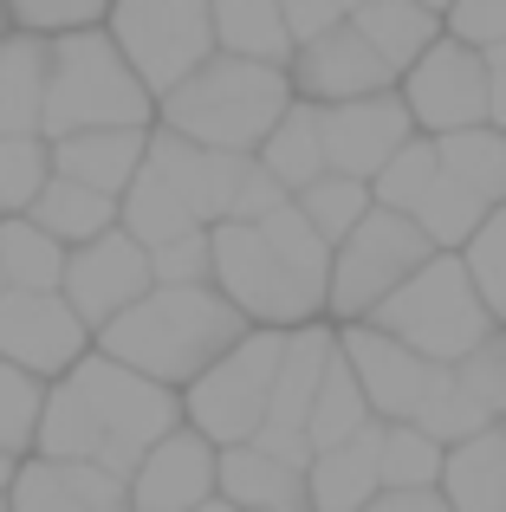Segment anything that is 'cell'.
Listing matches in <instances>:
<instances>
[{"label":"cell","instance_id":"6da1fadb","mask_svg":"<svg viewBox=\"0 0 506 512\" xmlns=\"http://www.w3.org/2000/svg\"><path fill=\"white\" fill-rule=\"evenodd\" d=\"M253 331V318L221 286H156L117 325L98 331V350L169 389H189Z\"/></svg>","mask_w":506,"mask_h":512},{"label":"cell","instance_id":"7a4b0ae2","mask_svg":"<svg viewBox=\"0 0 506 512\" xmlns=\"http://www.w3.org/2000/svg\"><path fill=\"white\" fill-rule=\"evenodd\" d=\"M292 104H299L292 72L234 59V52H215L189 85L163 98V117H156V124H169L189 143H208V150L260 156V143L279 130V117H286Z\"/></svg>","mask_w":506,"mask_h":512},{"label":"cell","instance_id":"3957f363","mask_svg":"<svg viewBox=\"0 0 506 512\" xmlns=\"http://www.w3.org/2000/svg\"><path fill=\"white\" fill-rule=\"evenodd\" d=\"M163 104L117 52L104 26L52 39V91H46V143L85 137V130H156Z\"/></svg>","mask_w":506,"mask_h":512},{"label":"cell","instance_id":"277c9868","mask_svg":"<svg viewBox=\"0 0 506 512\" xmlns=\"http://www.w3.org/2000/svg\"><path fill=\"white\" fill-rule=\"evenodd\" d=\"M364 325L403 338L409 350H422L429 363H461L468 350H481L487 338H494L500 318H494V305L481 299L468 260H461V253H435V260L422 266L396 299H383Z\"/></svg>","mask_w":506,"mask_h":512},{"label":"cell","instance_id":"5b68a950","mask_svg":"<svg viewBox=\"0 0 506 512\" xmlns=\"http://www.w3.org/2000/svg\"><path fill=\"white\" fill-rule=\"evenodd\" d=\"M72 383H78L85 409L98 415V428H104V454H98V467H111V474H124V480H137L143 454H150L156 441H169L176 428H189L182 389L156 383V376L130 370V363L104 357V350H91V357L78 363Z\"/></svg>","mask_w":506,"mask_h":512},{"label":"cell","instance_id":"8992f818","mask_svg":"<svg viewBox=\"0 0 506 512\" xmlns=\"http://www.w3.org/2000/svg\"><path fill=\"white\" fill-rule=\"evenodd\" d=\"M104 33L137 65V78L156 91V104H163L169 91H182L221 52L215 0H117Z\"/></svg>","mask_w":506,"mask_h":512},{"label":"cell","instance_id":"52a82bcc","mask_svg":"<svg viewBox=\"0 0 506 512\" xmlns=\"http://www.w3.org/2000/svg\"><path fill=\"white\" fill-rule=\"evenodd\" d=\"M215 286L266 331H299L331 312V286H318L292 260H279L273 240L247 221L215 227Z\"/></svg>","mask_w":506,"mask_h":512},{"label":"cell","instance_id":"ba28073f","mask_svg":"<svg viewBox=\"0 0 506 512\" xmlns=\"http://www.w3.org/2000/svg\"><path fill=\"white\" fill-rule=\"evenodd\" d=\"M429 260H435V240L416 227V214L370 208L364 227L331 253V318L364 325V318L377 312L383 299H396Z\"/></svg>","mask_w":506,"mask_h":512},{"label":"cell","instance_id":"9c48e42d","mask_svg":"<svg viewBox=\"0 0 506 512\" xmlns=\"http://www.w3.org/2000/svg\"><path fill=\"white\" fill-rule=\"evenodd\" d=\"M279 357H286V331L253 325L202 383L182 389L189 428L208 435L215 448H247V441H260L266 409H273V383H279Z\"/></svg>","mask_w":506,"mask_h":512},{"label":"cell","instance_id":"30bf717a","mask_svg":"<svg viewBox=\"0 0 506 512\" xmlns=\"http://www.w3.org/2000/svg\"><path fill=\"white\" fill-rule=\"evenodd\" d=\"M403 104L416 117L422 137H455V130H481L494 124V72H487V52L468 39L442 33L416 65L403 72Z\"/></svg>","mask_w":506,"mask_h":512},{"label":"cell","instance_id":"8fae6325","mask_svg":"<svg viewBox=\"0 0 506 512\" xmlns=\"http://www.w3.org/2000/svg\"><path fill=\"white\" fill-rule=\"evenodd\" d=\"M91 350H98V338H91V325L72 312L65 292H7V299H0V357L7 363L59 383Z\"/></svg>","mask_w":506,"mask_h":512},{"label":"cell","instance_id":"7c38bea8","mask_svg":"<svg viewBox=\"0 0 506 512\" xmlns=\"http://www.w3.org/2000/svg\"><path fill=\"white\" fill-rule=\"evenodd\" d=\"M150 292H156L150 247L130 240L124 227H111V234L91 240V247H72V266H65V299H72V312L91 325V338H98L104 325H117V318H124L137 299H150Z\"/></svg>","mask_w":506,"mask_h":512},{"label":"cell","instance_id":"4fadbf2b","mask_svg":"<svg viewBox=\"0 0 506 512\" xmlns=\"http://www.w3.org/2000/svg\"><path fill=\"white\" fill-rule=\"evenodd\" d=\"M286 72H292L299 104H318V111H325V104L377 98V91H396V85H403V72H396V65L383 59V52L370 46L351 20L331 26V33L312 39V46H299V59H292Z\"/></svg>","mask_w":506,"mask_h":512},{"label":"cell","instance_id":"5bb4252c","mask_svg":"<svg viewBox=\"0 0 506 512\" xmlns=\"http://www.w3.org/2000/svg\"><path fill=\"white\" fill-rule=\"evenodd\" d=\"M318 124H325L331 175H357V182H377L390 169V156L422 137L403 91H377V98H357V104H325Z\"/></svg>","mask_w":506,"mask_h":512},{"label":"cell","instance_id":"9a60e30c","mask_svg":"<svg viewBox=\"0 0 506 512\" xmlns=\"http://www.w3.org/2000/svg\"><path fill=\"white\" fill-rule=\"evenodd\" d=\"M143 169H150L156 182L176 188L202 227H221V221H234V201H241V188H247L253 156L208 150V143H189V137H176L169 124H156L150 130V163H143Z\"/></svg>","mask_w":506,"mask_h":512},{"label":"cell","instance_id":"2e32d148","mask_svg":"<svg viewBox=\"0 0 506 512\" xmlns=\"http://www.w3.org/2000/svg\"><path fill=\"white\" fill-rule=\"evenodd\" d=\"M338 350L357 370V383H364L377 422H416L422 396H429L435 376L448 370V363H429L422 350H409L403 338H390V331H377V325H344Z\"/></svg>","mask_w":506,"mask_h":512},{"label":"cell","instance_id":"e0dca14e","mask_svg":"<svg viewBox=\"0 0 506 512\" xmlns=\"http://www.w3.org/2000/svg\"><path fill=\"white\" fill-rule=\"evenodd\" d=\"M208 500H221V448L195 428H176L169 441H156L130 480L137 512H202Z\"/></svg>","mask_w":506,"mask_h":512},{"label":"cell","instance_id":"ac0fdd59","mask_svg":"<svg viewBox=\"0 0 506 512\" xmlns=\"http://www.w3.org/2000/svg\"><path fill=\"white\" fill-rule=\"evenodd\" d=\"M13 512H137L130 506V480L98 461H39L26 454L7 493Z\"/></svg>","mask_w":506,"mask_h":512},{"label":"cell","instance_id":"d6986e66","mask_svg":"<svg viewBox=\"0 0 506 512\" xmlns=\"http://www.w3.org/2000/svg\"><path fill=\"white\" fill-rule=\"evenodd\" d=\"M221 500L234 512H312V487L305 467L247 441V448H221Z\"/></svg>","mask_w":506,"mask_h":512},{"label":"cell","instance_id":"ffe728a7","mask_svg":"<svg viewBox=\"0 0 506 512\" xmlns=\"http://www.w3.org/2000/svg\"><path fill=\"white\" fill-rule=\"evenodd\" d=\"M150 163V130H85V137L52 143V169L65 182H85L98 195H130V182Z\"/></svg>","mask_w":506,"mask_h":512},{"label":"cell","instance_id":"44dd1931","mask_svg":"<svg viewBox=\"0 0 506 512\" xmlns=\"http://www.w3.org/2000/svg\"><path fill=\"white\" fill-rule=\"evenodd\" d=\"M52 91V39L13 26L0 39V137H39Z\"/></svg>","mask_w":506,"mask_h":512},{"label":"cell","instance_id":"7402d4cb","mask_svg":"<svg viewBox=\"0 0 506 512\" xmlns=\"http://www.w3.org/2000/svg\"><path fill=\"white\" fill-rule=\"evenodd\" d=\"M305 487H312V512H364L383 493V422H370L344 448H325L305 467Z\"/></svg>","mask_w":506,"mask_h":512},{"label":"cell","instance_id":"603a6c76","mask_svg":"<svg viewBox=\"0 0 506 512\" xmlns=\"http://www.w3.org/2000/svg\"><path fill=\"white\" fill-rule=\"evenodd\" d=\"M331 357H338V331L331 325L286 331V357H279V383H273L266 428H305L312 422V402H318V389H325ZM305 435H312V428H305Z\"/></svg>","mask_w":506,"mask_h":512},{"label":"cell","instance_id":"cb8c5ba5","mask_svg":"<svg viewBox=\"0 0 506 512\" xmlns=\"http://www.w3.org/2000/svg\"><path fill=\"white\" fill-rule=\"evenodd\" d=\"M442 500L455 512H506V422L461 441V448H448Z\"/></svg>","mask_w":506,"mask_h":512},{"label":"cell","instance_id":"d4e9b609","mask_svg":"<svg viewBox=\"0 0 506 512\" xmlns=\"http://www.w3.org/2000/svg\"><path fill=\"white\" fill-rule=\"evenodd\" d=\"M215 39H221V52H234V59L279 65V72L299 59L279 0H215Z\"/></svg>","mask_w":506,"mask_h":512},{"label":"cell","instance_id":"484cf974","mask_svg":"<svg viewBox=\"0 0 506 512\" xmlns=\"http://www.w3.org/2000/svg\"><path fill=\"white\" fill-rule=\"evenodd\" d=\"M351 26L396 65V72H409V65L442 39V13L422 7V0H370L364 13H351Z\"/></svg>","mask_w":506,"mask_h":512},{"label":"cell","instance_id":"4316f807","mask_svg":"<svg viewBox=\"0 0 506 512\" xmlns=\"http://www.w3.org/2000/svg\"><path fill=\"white\" fill-rule=\"evenodd\" d=\"M26 221H39L52 240H65V247H91V240H104L117 227V195H98V188H85V182L52 175Z\"/></svg>","mask_w":506,"mask_h":512},{"label":"cell","instance_id":"83f0119b","mask_svg":"<svg viewBox=\"0 0 506 512\" xmlns=\"http://www.w3.org/2000/svg\"><path fill=\"white\" fill-rule=\"evenodd\" d=\"M260 163L279 175V188H286V195H305V188H312L318 175H331V163H325V124H318V104H292V111L279 117V130L260 143Z\"/></svg>","mask_w":506,"mask_h":512},{"label":"cell","instance_id":"f1b7e54d","mask_svg":"<svg viewBox=\"0 0 506 512\" xmlns=\"http://www.w3.org/2000/svg\"><path fill=\"white\" fill-rule=\"evenodd\" d=\"M0 260H7L13 292H65V266H72V247L52 240L39 221L26 214H7L0 221Z\"/></svg>","mask_w":506,"mask_h":512},{"label":"cell","instance_id":"f546056e","mask_svg":"<svg viewBox=\"0 0 506 512\" xmlns=\"http://www.w3.org/2000/svg\"><path fill=\"white\" fill-rule=\"evenodd\" d=\"M33 454L39 461H98L104 454V428H98V415L85 409L72 376H59V383L46 389V415H39Z\"/></svg>","mask_w":506,"mask_h":512},{"label":"cell","instance_id":"4dcf8cb0","mask_svg":"<svg viewBox=\"0 0 506 512\" xmlns=\"http://www.w3.org/2000/svg\"><path fill=\"white\" fill-rule=\"evenodd\" d=\"M117 227H124L130 240H143V247H169V240H182V234H195V214H189V201L176 195V188L169 182H156L150 169L137 175V182H130V195L117 201Z\"/></svg>","mask_w":506,"mask_h":512},{"label":"cell","instance_id":"1f68e13d","mask_svg":"<svg viewBox=\"0 0 506 512\" xmlns=\"http://www.w3.org/2000/svg\"><path fill=\"white\" fill-rule=\"evenodd\" d=\"M377 422V409H370V396H364V383H357V370L344 363V350L331 357V370H325V389H318V402H312V448L325 454V448H344V441H357L364 428Z\"/></svg>","mask_w":506,"mask_h":512},{"label":"cell","instance_id":"d6a6232c","mask_svg":"<svg viewBox=\"0 0 506 512\" xmlns=\"http://www.w3.org/2000/svg\"><path fill=\"white\" fill-rule=\"evenodd\" d=\"M435 150H442V175H455L461 188H474L487 208L506 201V130H494V124L455 130V137H435Z\"/></svg>","mask_w":506,"mask_h":512},{"label":"cell","instance_id":"836d02e7","mask_svg":"<svg viewBox=\"0 0 506 512\" xmlns=\"http://www.w3.org/2000/svg\"><path fill=\"white\" fill-rule=\"evenodd\" d=\"M448 448L416 422H383V493H429L442 487Z\"/></svg>","mask_w":506,"mask_h":512},{"label":"cell","instance_id":"e575fe53","mask_svg":"<svg viewBox=\"0 0 506 512\" xmlns=\"http://www.w3.org/2000/svg\"><path fill=\"white\" fill-rule=\"evenodd\" d=\"M487 201L474 195V188H461L455 175H442V182L422 195V208H416V227L435 240V253H468V240L487 227Z\"/></svg>","mask_w":506,"mask_h":512},{"label":"cell","instance_id":"d590c367","mask_svg":"<svg viewBox=\"0 0 506 512\" xmlns=\"http://www.w3.org/2000/svg\"><path fill=\"white\" fill-rule=\"evenodd\" d=\"M305 214H312V227L331 240V253L344 247V240L364 227V214L377 208V195H370V182H357V175H318L305 195H292Z\"/></svg>","mask_w":506,"mask_h":512},{"label":"cell","instance_id":"8d00e7d4","mask_svg":"<svg viewBox=\"0 0 506 512\" xmlns=\"http://www.w3.org/2000/svg\"><path fill=\"white\" fill-rule=\"evenodd\" d=\"M416 428H422V435H435L442 448H461V441L487 435V428H494V415H487L481 402H474L468 389H461L455 363H448V370L435 376V389L422 396V409H416Z\"/></svg>","mask_w":506,"mask_h":512},{"label":"cell","instance_id":"74e56055","mask_svg":"<svg viewBox=\"0 0 506 512\" xmlns=\"http://www.w3.org/2000/svg\"><path fill=\"white\" fill-rule=\"evenodd\" d=\"M46 376L20 370V363L0 357V448L13 454V461H26L39 441V415H46Z\"/></svg>","mask_w":506,"mask_h":512},{"label":"cell","instance_id":"f35d334b","mask_svg":"<svg viewBox=\"0 0 506 512\" xmlns=\"http://www.w3.org/2000/svg\"><path fill=\"white\" fill-rule=\"evenodd\" d=\"M435 182H442V150H435V137H416V143H403V150L390 156V169L370 182V195H377V208L416 214Z\"/></svg>","mask_w":506,"mask_h":512},{"label":"cell","instance_id":"ab89813d","mask_svg":"<svg viewBox=\"0 0 506 512\" xmlns=\"http://www.w3.org/2000/svg\"><path fill=\"white\" fill-rule=\"evenodd\" d=\"M52 143L46 137H0V208L7 214H33V201L52 182Z\"/></svg>","mask_w":506,"mask_h":512},{"label":"cell","instance_id":"60d3db41","mask_svg":"<svg viewBox=\"0 0 506 512\" xmlns=\"http://www.w3.org/2000/svg\"><path fill=\"white\" fill-rule=\"evenodd\" d=\"M7 7H13V26H20V33L65 39V33H91V26H104L117 0H7Z\"/></svg>","mask_w":506,"mask_h":512},{"label":"cell","instance_id":"b9f144b4","mask_svg":"<svg viewBox=\"0 0 506 512\" xmlns=\"http://www.w3.org/2000/svg\"><path fill=\"white\" fill-rule=\"evenodd\" d=\"M468 273H474V286H481V299L494 305V318H506V201L494 214H487V227L468 240Z\"/></svg>","mask_w":506,"mask_h":512},{"label":"cell","instance_id":"7bdbcfd3","mask_svg":"<svg viewBox=\"0 0 506 512\" xmlns=\"http://www.w3.org/2000/svg\"><path fill=\"white\" fill-rule=\"evenodd\" d=\"M150 266H156V286H215V227H195V234L156 247Z\"/></svg>","mask_w":506,"mask_h":512},{"label":"cell","instance_id":"ee69618b","mask_svg":"<svg viewBox=\"0 0 506 512\" xmlns=\"http://www.w3.org/2000/svg\"><path fill=\"white\" fill-rule=\"evenodd\" d=\"M455 376H461V389H468L494 422H506V325L481 350H468V357L455 363Z\"/></svg>","mask_w":506,"mask_h":512},{"label":"cell","instance_id":"f6af8a7d","mask_svg":"<svg viewBox=\"0 0 506 512\" xmlns=\"http://www.w3.org/2000/svg\"><path fill=\"white\" fill-rule=\"evenodd\" d=\"M448 33L481 46V52L506 46V0H455V7H448Z\"/></svg>","mask_w":506,"mask_h":512},{"label":"cell","instance_id":"bcb514c9","mask_svg":"<svg viewBox=\"0 0 506 512\" xmlns=\"http://www.w3.org/2000/svg\"><path fill=\"white\" fill-rule=\"evenodd\" d=\"M279 7H286L292 46H312V39H325L331 26H344V7H338V0H279Z\"/></svg>","mask_w":506,"mask_h":512},{"label":"cell","instance_id":"7dc6e473","mask_svg":"<svg viewBox=\"0 0 506 512\" xmlns=\"http://www.w3.org/2000/svg\"><path fill=\"white\" fill-rule=\"evenodd\" d=\"M364 512H455L442 500V487H429V493H377Z\"/></svg>","mask_w":506,"mask_h":512},{"label":"cell","instance_id":"c3c4849f","mask_svg":"<svg viewBox=\"0 0 506 512\" xmlns=\"http://www.w3.org/2000/svg\"><path fill=\"white\" fill-rule=\"evenodd\" d=\"M13 474H20V461H13V454L0 448V500H7V493H13Z\"/></svg>","mask_w":506,"mask_h":512},{"label":"cell","instance_id":"681fc988","mask_svg":"<svg viewBox=\"0 0 506 512\" xmlns=\"http://www.w3.org/2000/svg\"><path fill=\"white\" fill-rule=\"evenodd\" d=\"M13 33V7H7V0H0V39H7Z\"/></svg>","mask_w":506,"mask_h":512},{"label":"cell","instance_id":"f907efd6","mask_svg":"<svg viewBox=\"0 0 506 512\" xmlns=\"http://www.w3.org/2000/svg\"><path fill=\"white\" fill-rule=\"evenodd\" d=\"M487 65H494V72H506V46H494V52H487Z\"/></svg>","mask_w":506,"mask_h":512},{"label":"cell","instance_id":"816d5d0a","mask_svg":"<svg viewBox=\"0 0 506 512\" xmlns=\"http://www.w3.org/2000/svg\"><path fill=\"white\" fill-rule=\"evenodd\" d=\"M338 7H344V20H351V13H364V7H370V0H338Z\"/></svg>","mask_w":506,"mask_h":512},{"label":"cell","instance_id":"f5cc1de1","mask_svg":"<svg viewBox=\"0 0 506 512\" xmlns=\"http://www.w3.org/2000/svg\"><path fill=\"white\" fill-rule=\"evenodd\" d=\"M7 292H13V279H7V260H0V299H7Z\"/></svg>","mask_w":506,"mask_h":512},{"label":"cell","instance_id":"db71d44e","mask_svg":"<svg viewBox=\"0 0 506 512\" xmlns=\"http://www.w3.org/2000/svg\"><path fill=\"white\" fill-rule=\"evenodd\" d=\"M422 7H435V13H442V20H448V7H455V0H422Z\"/></svg>","mask_w":506,"mask_h":512},{"label":"cell","instance_id":"11a10c76","mask_svg":"<svg viewBox=\"0 0 506 512\" xmlns=\"http://www.w3.org/2000/svg\"><path fill=\"white\" fill-rule=\"evenodd\" d=\"M202 512H234V506H228V500H208V506H202Z\"/></svg>","mask_w":506,"mask_h":512},{"label":"cell","instance_id":"9f6ffc18","mask_svg":"<svg viewBox=\"0 0 506 512\" xmlns=\"http://www.w3.org/2000/svg\"><path fill=\"white\" fill-rule=\"evenodd\" d=\"M0 512H13V506H7V500H0Z\"/></svg>","mask_w":506,"mask_h":512},{"label":"cell","instance_id":"6f0895ef","mask_svg":"<svg viewBox=\"0 0 506 512\" xmlns=\"http://www.w3.org/2000/svg\"><path fill=\"white\" fill-rule=\"evenodd\" d=\"M0 221H7V208H0Z\"/></svg>","mask_w":506,"mask_h":512}]
</instances>
